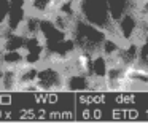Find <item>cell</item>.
Masks as SVG:
<instances>
[{"label":"cell","instance_id":"6da1fadb","mask_svg":"<svg viewBox=\"0 0 148 124\" xmlns=\"http://www.w3.org/2000/svg\"><path fill=\"white\" fill-rule=\"evenodd\" d=\"M65 70L62 64L43 60L37 67L35 88L38 92H58L65 88Z\"/></svg>","mask_w":148,"mask_h":124},{"label":"cell","instance_id":"7a4b0ae2","mask_svg":"<svg viewBox=\"0 0 148 124\" xmlns=\"http://www.w3.org/2000/svg\"><path fill=\"white\" fill-rule=\"evenodd\" d=\"M58 2L59 0H24L27 14L37 16V18H40V19L48 18V16L56 10Z\"/></svg>","mask_w":148,"mask_h":124},{"label":"cell","instance_id":"3957f363","mask_svg":"<svg viewBox=\"0 0 148 124\" xmlns=\"http://www.w3.org/2000/svg\"><path fill=\"white\" fill-rule=\"evenodd\" d=\"M2 75H3V65H2V62H0V79H2Z\"/></svg>","mask_w":148,"mask_h":124},{"label":"cell","instance_id":"277c9868","mask_svg":"<svg viewBox=\"0 0 148 124\" xmlns=\"http://www.w3.org/2000/svg\"><path fill=\"white\" fill-rule=\"evenodd\" d=\"M2 35L3 34H2V29H0V45H2Z\"/></svg>","mask_w":148,"mask_h":124}]
</instances>
